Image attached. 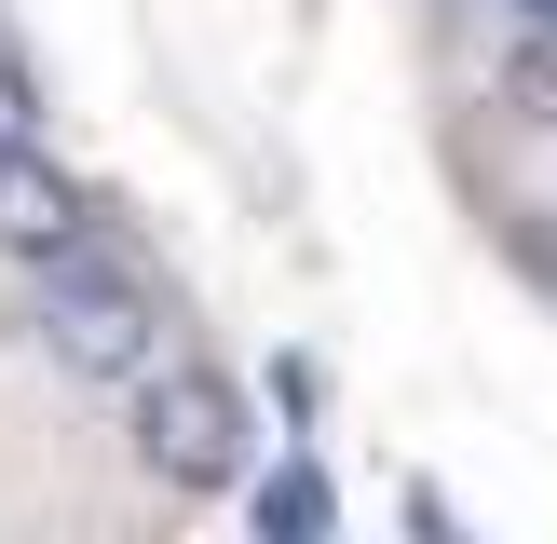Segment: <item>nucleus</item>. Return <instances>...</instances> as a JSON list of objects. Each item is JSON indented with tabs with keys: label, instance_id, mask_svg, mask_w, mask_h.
Returning a JSON list of instances; mask_svg holds the SVG:
<instances>
[{
	"label": "nucleus",
	"instance_id": "obj_2",
	"mask_svg": "<svg viewBox=\"0 0 557 544\" xmlns=\"http://www.w3.org/2000/svg\"><path fill=\"white\" fill-rule=\"evenodd\" d=\"M41 354L69 381H136V368H163V299L82 245V259H54V286H41Z\"/></svg>",
	"mask_w": 557,
	"mask_h": 544
},
{
	"label": "nucleus",
	"instance_id": "obj_1",
	"mask_svg": "<svg viewBox=\"0 0 557 544\" xmlns=\"http://www.w3.org/2000/svg\"><path fill=\"white\" fill-rule=\"evenodd\" d=\"M123 395H136V462L163 490H232L259 462V422H245V395L218 368H136Z\"/></svg>",
	"mask_w": 557,
	"mask_h": 544
},
{
	"label": "nucleus",
	"instance_id": "obj_7",
	"mask_svg": "<svg viewBox=\"0 0 557 544\" xmlns=\"http://www.w3.org/2000/svg\"><path fill=\"white\" fill-rule=\"evenodd\" d=\"M504 14H517V27H557V0H504Z\"/></svg>",
	"mask_w": 557,
	"mask_h": 544
},
{
	"label": "nucleus",
	"instance_id": "obj_5",
	"mask_svg": "<svg viewBox=\"0 0 557 544\" xmlns=\"http://www.w3.org/2000/svg\"><path fill=\"white\" fill-rule=\"evenodd\" d=\"M259 531H286V544H313V531H326V477H313V462H286V477L259 490Z\"/></svg>",
	"mask_w": 557,
	"mask_h": 544
},
{
	"label": "nucleus",
	"instance_id": "obj_6",
	"mask_svg": "<svg viewBox=\"0 0 557 544\" xmlns=\"http://www.w3.org/2000/svg\"><path fill=\"white\" fill-rule=\"evenodd\" d=\"M27 123H41V82H27V54L0 41V136H27Z\"/></svg>",
	"mask_w": 557,
	"mask_h": 544
},
{
	"label": "nucleus",
	"instance_id": "obj_3",
	"mask_svg": "<svg viewBox=\"0 0 557 544\" xmlns=\"http://www.w3.org/2000/svg\"><path fill=\"white\" fill-rule=\"evenodd\" d=\"M82 245H96V190H82L41 136H0V259L54 272V259H82Z\"/></svg>",
	"mask_w": 557,
	"mask_h": 544
},
{
	"label": "nucleus",
	"instance_id": "obj_4",
	"mask_svg": "<svg viewBox=\"0 0 557 544\" xmlns=\"http://www.w3.org/2000/svg\"><path fill=\"white\" fill-rule=\"evenodd\" d=\"M504 109H517V123H557V27H517V54H504Z\"/></svg>",
	"mask_w": 557,
	"mask_h": 544
}]
</instances>
